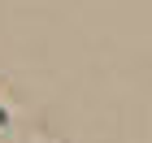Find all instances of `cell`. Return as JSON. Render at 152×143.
<instances>
[{"mask_svg": "<svg viewBox=\"0 0 152 143\" xmlns=\"http://www.w3.org/2000/svg\"><path fill=\"white\" fill-rule=\"evenodd\" d=\"M0 121H4V113H0Z\"/></svg>", "mask_w": 152, "mask_h": 143, "instance_id": "cell-1", "label": "cell"}]
</instances>
